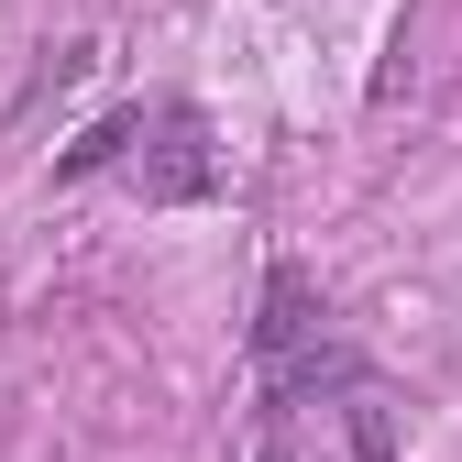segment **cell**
<instances>
[{
	"label": "cell",
	"mask_w": 462,
	"mask_h": 462,
	"mask_svg": "<svg viewBox=\"0 0 462 462\" xmlns=\"http://www.w3.org/2000/svg\"><path fill=\"white\" fill-rule=\"evenodd\" d=\"M143 199H209L220 188V154H209V122L188 99H165V110H143Z\"/></svg>",
	"instance_id": "6da1fadb"
},
{
	"label": "cell",
	"mask_w": 462,
	"mask_h": 462,
	"mask_svg": "<svg viewBox=\"0 0 462 462\" xmlns=\"http://www.w3.org/2000/svg\"><path fill=\"white\" fill-rule=\"evenodd\" d=\"M298 353H319V286H309V264H275L264 275V319H254V364L275 374Z\"/></svg>",
	"instance_id": "7a4b0ae2"
},
{
	"label": "cell",
	"mask_w": 462,
	"mask_h": 462,
	"mask_svg": "<svg viewBox=\"0 0 462 462\" xmlns=\"http://www.w3.org/2000/svg\"><path fill=\"white\" fill-rule=\"evenodd\" d=\"M133 143H143V110H110V122H99V133H78L67 154H55V177H67V188H78V177H99V165H122Z\"/></svg>",
	"instance_id": "3957f363"
},
{
	"label": "cell",
	"mask_w": 462,
	"mask_h": 462,
	"mask_svg": "<svg viewBox=\"0 0 462 462\" xmlns=\"http://www.w3.org/2000/svg\"><path fill=\"white\" fill-rule=\"evenodd\" d=\"M353 451H364V462H385V451H396V419L374 408V396H353Z\"/></svg>",
	"instance_id": "277c9868"
},
{
	"label": "cell",
	"mask_w": 462,
	"mask_h": 462,
	"mask_svg": "<svg viewBox=\"0 0 462 462\" xmlns=\"http://www.w3.org/2000/svg\"><path fill=\"white\" fill-rule=\"evenodd\" d=\"M254 462H298V451H286V430H275V440H264V451H254Z\"/></svg>",
	"instance_id": "5b68a950"
}]
</instances>
